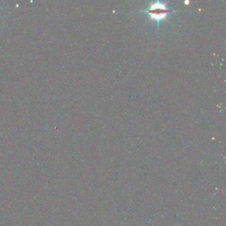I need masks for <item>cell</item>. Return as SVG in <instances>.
Listing matches in <instances>:
<instances>
[{
  "label": "cell",
  "instance_id": "obj_1",
  "mask_svg": "<svg viewBox=\"0 0 226 226\" xmlns=\"http://www.w3.org/2000/svg\"><path fill=\"white\" fill-rule=\"evenodd\" d=\"M167 8L164 4L160 3H156L151 5L149 12L151 16V19L159 20L161 19H165L166 14H167Z\"/></svg>",
  "mask_w": 226,
  "mask_h": 226
}]
</instances>
